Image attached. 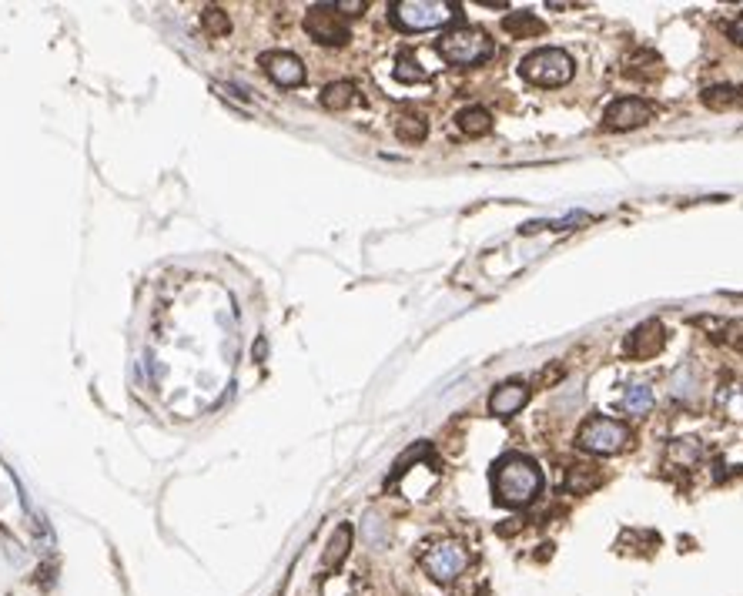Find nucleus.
Instances as JSON below:
<instances>
[{
	"instance_id": "nucleus-22",
	"label": "nucleus",
	"mask_w": 743,
	"mask_h": 596,
	"mask_svg": "<svg viewBox=\"0 0 743 596\" xmlns=\"http://www.w3.org/2000/svg\"><path fill=\"white\" fill-rule=\"evenodd\" d=\"M395 78L412 84V81H429V71L419 64L412 54H399V61H395Z\"/></svg>"
},
{
	"instance_id": "nucleus-10",
	"label": "nucleus",
	"mask_w": 743,
	"mask_h": 596,
	"mask_svg": "<svg viewBox=\"0 0 743 596\" xmlns=\"http://www.w3.org/2000/svg\"><path fill=\"white\" fill-rule=\"evenodd\" d=\"M667 345V332H663V322L656 319H646L640 322L633 332H630V339H626V355L630 359H636V362H643V359H653L660 349Z\"/></svg>"
},
{
	"instance_id": "nucleus-5",
	"label": "nucleus",
	"mask_w": 743,
	"mask_h": 596,
	"mask_svg": "<svg viewBox=\"0 0 743 596\" xmlns=\"http://www.w3.org/2000/svg\"><path fill=\"white\" fill-rule=\"evenodd\" d=\"M630 442H633L630 426L616 419H603V416H590L580 426V432H576V446H580L583 453L593 456H616L623 453Z\"/></svg>"
},
{
	"instance_id": "nucleus-6",
	"label": "nucleus",
	"mask_w": 743,
	"mask_h": 596,
	"mask_svg": "<svg viewBox=\"0 0 743 596\" xmlns=\"http://www.w3.org/2000/svg\"><path fill=\"white\" fill-rule=\"evenodd\" d=\"M469 546L459 540H439L422 553V570H426L436 583H456L466 570H469Z\"/></svg>"
},
{
	"instance_id": "nucleus-14",
	"label": "nucleus",
	"mask_w": 743,
	"mask_h": 596,
	"mask_svg": "<svg viewBox=\"0 0 743 596\" xmlns=\"http://www.w3.org/2000/svg\"><path fill=\"white\" fill-rule=\"evenodd\" d=\"M700 101L710 111H737L743 108V88H737V84H713V88L700 94Z\"/></svg>"
},
{
	"instance_id": "nucleus-25",
	"label": "nucleus",
	"mask_w": 743,
	"mask_h": 596,
	"mask_svg": "<svg viewBox=\"0 0 743 596\" xmlns=\"http://www.w3.org/2000/svg\"><path fill=\"white\" fill-rule=\"evenodd\" d=\"M335 11L339 14H359V11H365V0H339V4H335Z\"/></svg>"
},
{
	"instance_id": "nucleus-3",
	"label": "nucleus",
	"mask_w": 743,
	"mask_h": 596,
	"mask_svg": "<svg viewBox=\"0 0 743 596\" xmlns=\"http://www.w3.org/2000/svg\"><path fill=\"white\" fill-rule=\"evenodd\" d=\"M456 11L459 4L452 0H395L392 21L402 31H436L456 21Z\"/></svg>"
},
{
	"instance_id": "nucleus-1",
	"label": "nucleus",
	"mask_w": 743,
	"mask_h": 596,
	"mask_svg": "<svg viewBox=\"0 0 743 596\" xmlns=\"http://www.w3.org/2000/svg\"><path fill=\"white\" fill-rule=\"evenodd\" d=\"M543 489V473L529 456L506 453L492 466V493L503 506H529Z\"/></svg>"
},
{
	"instance_id": "nucleus-15",
	"label": "nucleus",
	"mask_w": 743,
	"mask_h": 596,
	"mask_svg": "<svg viewBox=\"0 0 743 596\" xmlns=\"http://www.w3.org/2000/svg\"><path fill=\"white\" fill-rule=\"evenodd\" d=\"M429 134V121L419 114V111H402L399 118H395V138L405 144H419L426 141Z\"/></svg>"
},
{
	"instance_id": "nucleus-9",
	"label": "nucleus",
	"mask_w": 743,
	"mask_h": 596,
	"mask_svg": "<svg viewBox=\"0 0 743 596\" xmlns=\"http://www.w3.org/2000/svg\"><path fill=\"white\" fill-rule=\"evenodd\" d=\"M262 67L278 88H298L305 81V64L292 51H268L262 54Z\"/></svg>"
},
{
	"instance_id": "nucleus-8",
	"label": "nucleus",
	"mask_w": 743,
	"mask_h": 596,
	"mask_svg": "<svg viewBox=\"0 0 743 596\" xmlns=\"http://www.w3.org/2000/svg\"><path fill=\"white\" fill-rule=\"evenodd\" d=\"M656 118V108L643 98H616L603 114V128L610 131H633V128H643Z\"/></svg>"
},
{
	"instance_id": "nucleus-24",
	"label": "nucleus",
	"mask_w": 743,
	"mask_h": 596,
	"mask_svg": "<svg viewBox=\"0 0 743 596\" xmlns=\"http://www.w3.org/2000/svg\"><path fill=\"white\" fill-rule=\"evenodd\" d=\"M697 456H700L697 439H673L670 442V459H680L683 466H690V463H697Z\"/></svg>"
},
{
	"instance_id": "nucleus-23",
	"label": "nucleus",
	"mask_w": 743,
	"mask_h": 596,
	"mask_svg": "<svg viewBox=\"0 0 743 596\" xmlns=\"http://www.w3.org/2000/svg\"><path fill=\"white\" fill-rule=\"evenodd\" d=\"M201 24H205V31H208L211 37H225V34L231 31L228 14L221 11V7H205V11H201Z\"/></svg>"
},
{
	"instance_id": "nucleus-20",
	"label": "nucleus",
	"mask_w": 743,
	"mask_h": 596,
	"mask_svg": "<svg viewBox=\"0 0 743 596\" xmlns=\"http://www.w3.org/2000/svg\"><path fill=\"white\" fill-rule=\"evenodd\" d=\"M650 406H653V389L646 382H636L623 392V409L630 416H643V412H650Z\"/></svg>"
},
{
	"instance_id": "nucleus-11",
	"label": "nucleus",
	"mask_w": 743,
	"mask_h": 596,
	"mask_svg": "<svg viewBox=\"0 0 743 596\" xmlns=\"http://www.w3.org/2000/svg\"><path fill=\"white\" fill-rule=\"evenodd\" d=\"M526 399H529V386H526V382H519V379L503 382V386L489 396V412L499 416V419H509V416H516V412L526 406Z\"/></svg>"
},
{
	"instance_id": "nucleus-16",
	"label": "nucleus",
	"mask_w": 743,
	"mask_h": 596,
	"mask_svg": "<svg viewBox=\"0 0 743 596\" xmlns=\"http://www.w3.org/2000/svg\"><path fill=\"white\" fill-rule=\"evenodd\" d=\"M349 550H352V526L349 523H342L339 530L332 533V540H328V546H325L322 570H335V566H342V560L349 556Z\"/></svg>"
},
{
	"instance_id": "nucleus-13",
	"label": "nucleus",
	"mask_w": 743,
	"mask_h": 596,
	"mask_svg": "<svg viewBox=\"0 0 743 596\" xmlns=\"http://www.w3.org/2000/svg\"><path fill=\"white\" fill-rule=\"evenodd\" d=\"M603 486V469L593 463H576L569 466L566 473V489L569 493H576V496H586V493H593V489Z\"/></svg>"
},
{
	"instance_id": "nucleus-21",
	"label": "nucleus",
	"mask_w": 743,
	"mask_h": 596,
	"mask_svg": "<svg viewBox=\"0 0 743 596\" xmlns=\"http://www.w3.org/2000/svg\"><path fill=\"white\" fill-rule=\"evenodd\" d=\"M700 322H703V325H713V329H717V339H720V342H727L730 349L743 352V319L723 322V325H717V322H707V319H700Z\"/></svg>"
},
{
	"instance_id": "nucleus-19",
	"label": "nucleus",
	"mask_w": 743,
	"mask_h": 596,
	"mask_svg": "<svg viewBox=\"0 0 743 596\" xmlns=\"http://www.w3.org/2000/svg\"><path fill=\"white\" fill-rule=\"evenodd\" d=\"M503 31L513 34V37H539V34L546 31V24L533 17V14H506Z\"/></svg>"
},
{
	"instance_id": "nucleus-4",
	"label": "nucleus",
	"mask_w": 743,
	"mask_h": 596,
	"mask_svg": "<svg viewBox=\"0 0 743 596\" xmlns=\"http://www.w3.org/2000/svg\"><path fill=\"white\" fill-rule=\"evenodd\" d=\"M439 54H442V61H449V64L472 67V64L489 61V57L496 54V44H492L479 27H452L449 34H442Z\"/></svg>"
},
{
	"instance_id": "nucleus-18",
	"label": "nucleus",
	"mask_w": 743,
	"mask_h": 596,
	"mask_svg": "<svg viewBox=\"0 0 743 596\" xmlns=\"http://www.w3.org/2000/svg\"><path fill=\"white\" fill-rule=\"evenodd\" d=\"M355 94H359V88H355L352 81H332V84H325V91H322V104H325L328 111H345L355 104Z\"/></svg>"
},
{
	"instance_id": "nucleus-2",
	"label": "nucleus",
	"mask_w": 743,
	"mask_h": 596,
	"mask_svg": "<svg viewBox=\"0 0 743 596\" xmlns=\"http://www.w3.org/2000/svg\"><path fill=\"white\" fill-rule=\"evenodd\" d=\"M519 74H523L529 84H536V88H563V84L573 81L576 64H573V57H569L566 51H559V47H539V51L523 57Z\"/></svg>"
},
{
	"instance_id": "nucleus-26",
	"label": "nucleus",
	"mask_w": 743,
	"mask_h": 596,
	"mask_svg": "<svg viewBox=\"0 0 743 596\" xmlns=\"http://www.w3.org/2000/svg\"><path fill=\"white\" fill-rule=\"evenodd\" d=\"M727 34H730V41H733V44H740V47H743V14H740V17H737V21L730 24V31H727Z\"/></svg>"
},
{
	"instance_id": "nucleus-17",
	"label": "nucleus",
	"mask_w": 743,
	"mask_h": 596,
	"mask_svg": "<svg viewBox=\"0 0 743 596\" xmlns=\"http://www.w3.org/2000/svg\"><path fill=\"white\" fill-rule=\"evenodd\" d=\"M456 124H459L462 134L482 138V134L492 131V114L486 108H462L459 114H456Z\"/></svg>"
},
{
	"instance_id": "nucleus-7",
	"label": "nucleus",
	"mask_w": 743,
	"mask_h": 596,
	"mask_svg": "<svg viewBox=\"0 0 743 596\" xmlns=\"http://www.w3.org/2000/svg\"><path fill=\"white\" fill-rule=\"evenodd\" d=\"M305 31L312 41H318V44H325V47L349 44V37H352L349 21L335 11V4H318V7H312V11L305 14Z\"/></svg>"
},
{
	"instance_id": "nucleus-12",
	"label": "nucleus",
	"mask_w": 743,
	"mask_h": 596,
	"mask_svg": "<svg viewBox=\"0 0 743 596\" xmlns=\"http://www.w3.org/2000/svg\"><path fill=\"white\" fill-rule=\"evenodd\" d=\"M623 74H626V78H633V81H643V84H650V81L663 78V61H660V54H653V51H646V47H640V51H633V54L626 57Z\"/></svg>"
}]
</instances>
